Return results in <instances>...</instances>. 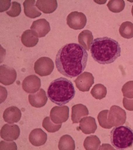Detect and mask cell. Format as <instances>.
<instances>
[{
	"mask_svg": "<svg viewBox=\"0 0 133 150\" xmlns=\"http://www.w3.org/2000/svg\"><path fill=\"white\" fill-rule=\"evenodd\" d=\"M74 82L80 91H89L94 84V77L91 73L85 71L79 75L75 80Z\"/></svg>",
	"mask_w": 133,
	"mask_h": 150,
	"instance_id": "9c48e42d",
	"label": "cell"
},
{
	"mask_svg": "<svg viewBox=\"0 0 133 150\" xmlns=\"http://www.w3.org/2000/svg\"><path fill=\"white\" fill-rule=\"evenodd\" d=\"M35 0H26L23 3L24 12L27 17L34 19L40 16L41 13L35 6Z\"/></svg>",
	"mask_w": 133,
	"mask_h": 150,
	"instance_id": "ffe728a7",
	"label": "cell"
},
{
	"mask_svg": "<svg viewBox=\"0 0 133 150\" xmlns=\"http://www.w3.org/2000/svg\"><path fill=\"white\" fill-rule=\"evenodd\" d=\"M69 108L67 106H55L51 111V120L56 124L65 122L69 119Z\"/></svg>",
	"mask_w": 133,
	"mask_h": 150,
	"instance_id": "ba28073f",
	"label": "cell"
},
{
	"mask_svg": "<svg viewBox=\"0 0 133 150\" xmlns=\"http://www.w3.org/2000/svg\"><path fill=\"white\" fill-rule=\"evenodd\" d=\"M35 6L43 13L51 14L57 9L58 3L56 0H38Z\"/></svg>",
	"mask_w": 133,
	"mask_h": 150,
	"instance_id": "d6986e66",
	"label": "cell"
},
{
	"mask_svg": "<svg viewBox=\"0 0 133 150\" xmlns=\"http://www.w3.org/2000/svg\"><path fill=\"white\" fill-rule=\"evenodd\" d=\"M94 40V36L90 31L84 30L80 33L78 36V41L85 49L89 51Z\"/></svg>",
	"mask_w": 133,
	"mask_h": 150,
	"instance_id": "7402d4cb",
	"label": "cell"
},
{
	"mask_svg": "<svg viewBox=\"0 0 133 150\" xmlns=\"http://www.w3.org/2000/svg\"><path fill=\"white\" fill-rule=\"evenodd\" d=\"M59 150L75 149V145L74 140L69 135L66 134L61 137L58 144Z\"/></svg>",
	"mask_w": 133,
	"mask_h": 150,
	"instance_id": "603a6c76",
	"label": "cell"
},
{
	"mask_svg": "<svg viewBox=\"0 0 133 150\" xmlns=\"http://www.w3.org/2000/svg\"><path fill=\"white\" fill-rule=\"evenodd\" d=\"M89 115V111L87 107L82 104H78L72 108L71 120L73 124H78L81 118Z\"/></svg>",
	"mask_w": 133,
	"mask_h": 150,
	"instance_id": "ac0fdd59",
	"label": "cell"
},
{
	"mask_svg": "<svg viewBox=\"0 0 133 150\" xmlns=\"http://www.w3.org/2000/svg\"><path fill=\"white\" fill-rule=\"evenodd\" d=\"M100 140L97 136L91 135L85 139L84 145L86 150H97L100 146Z\"/></svg>",
	"mask_w": 133,
	"mask_h": 150,
	"instance_id": "d4e9b609",
	"label": "cell"
},
{
	"mask_svg": "<svg viewBox=\"0 0 133 150\" xmlns=\"http://www.w3.org/2000/svg\"><path fill=\"white\" fill-rule=\"evenodd\" d=\"M10 124H6L3 126L1 131V137L7 141L16 140L20 136V128L16 125Z\"/></svg>",
	"mask_w": 133,
	"mask_h": 150,
	"instance_id": "8fae6325",
	"label": "cell"
},
{
	"mask_svg": "<svg viewBox=\"0 0 133 150\" xmlns=\"http://www.w3.org/2000/svg\"><path fill=\"white\" fill-rule=\"evenodd\" d=\"M131 13H132V14L133 16V6H132V10H131Z\"/></svg>",
	"mask_w": 133,
	"mask_h": 150,
	"instance_id": "d6a6232c",
	"label": "cell"
},
{
	"mask_svg": "<svg viewBox=\"0 0 133 150\" xmlns=\"http://www.w3.org/2000/svg\"><path fill=\"white\" fill-rule=\"evenodd\" d=\"M79 128L85 134H94L97 128L95 119L91 116L82 118L80 121Z\"/></svg>",
	"mask_w": 133,
	"mask_h": 150,
	"instance_id": "5bb4252c",
	"label": "cell"
},
{
	"mask_svg": "<svg viewBox=\"0 0 133 150\" xmlns=\"http://www.w3.org/2000/svg\"><path fill=\"white\" fill-rule=\"evenodd\" d=\"M90 50L92 58L100 64H110L121 56L119 42L108 37L94 39Z\"/></svg>",
	"mask_w": 133,
	"mask_h": 150,
	"instance_id": "7a4b0ae2",
	"label": "cell"
},
{
	"mask_svg": "<svg viewBox=\"0 0 133 150\" xmlns=\"http://www.w3.org/2000/svg\"><path fill=\"white\" fill-rule=\"evenodd\" d=\"M21 112L19 108L12 106L7 108L4 111L3 118L6 122L11 124L18 122L21 117Z\"/></svg>",
	"mask_w": 133,
	"mask_h": 150,
	"instance_id": "e0dca14e",
	"label": "cell"
},
{
	"mask_svg": "<svg viewBox=\"0 0 133 150\" xmlns=\"http://www.w3.org/2000/svg\"><path fill=\"white\" fill-rule=\"evenodd\" d=\"M47 139V134L41 128H36L33 130L29 135L30 142L34 146L43 145L45 144Z\"/></svg>",
	"mask_w": 133,
	"mask_h": 150,
	"instance_id": "9a60e30c",
	"label": "cell"
},
{
	"mask_svg": "<svg viewBox=\"0 0 133 150\" xmlns=\"http://www.w3.org/2000/svg\"><path fill=\"white\" fill-rule=\"evenodd\" d=\"M91 93L95 99L101 100L106 97L107 89L106 86L101 84L95 85L91 90Z\"/></svg>",
	"mask_w": 133,
	"mask_h": 150,
	"instance_id": "484cf974",
	"label": "cell"
},
{
	"mask_svg": "<svg viewBox=\"0 0 133 150\" xmlns=\"http://www.w3.org/2000/svg\"><path fill=\"white\" fill-rule=\"evenodd\" d=\"M49 117L44 118L42 123V126L46 131L50 133H54L59 130L62 124H56L52 122Z\"/></svg>",
	"mask_w": 133,
	"mask_h": 150,
	"instance_id": "83f0119b",
	"label": "cell"
},
{
	"mask_svg": "<svg viewBox=\"0 0 133 150\" xmlns=\"http://www.w3.org/2000/svg\"><path fill=\"white\" fill-rule=\"evenodd\" d=\"M21 41L26 47H32L37 44L39 39L31 30H27L25 31L21 35Z\"/></svg>",
	"mask_w": 133,
	"mask_h": 150,
	"instance_id": "44dd1931",
	"label": "cell"
},
{
	"mask_svg": "<svg viewBox=\"0 0 133 150\" xmlns=\"http://www.w3.org/2000/svg\"><path fill=\"white\" fill-rule=\"evenodd\" d=\"M54 68V63L52 60L45 57L39 58L35 63L34 67L35 72L41 76L50 75Z\"/></svg>",
	"mask_w": 133,
	"mask_h": 150,
	"instance_id": "8992f818",
	"label": "cell"
},
{
	"mask_svg": "<svg viewBox=\"0 0 133 150\" xmlns=\"http://www.w3.org/2000/svg\"><path fill=\"white\" fill-rule=\"evenodd\" d=\"M110 136L111 144L117 149H125L133 145V131L129 127L120 126L114 128Z\"/></svg>",
	"mask_w": 133,
	"mask_h": 150,
	"instance_id": "277c9868",
	"label": "cell"
},
{
	"mask_svg": "<svg viewBox=\"0 0 133 150\" xmlns=\"http://www.w3.org/2000/svg\"><path fill=\"white\" fill-rule=\"evenodd\" d=\"M75 93L72 82L66 78L61 77L51 83L47 94L51 102L58 105L63 106L72 99Z\"/></svg>",
	"mask_w": 133,
	"mask_h": 150,
	"instance_id": "3957f363",
	"label": "cell"
},
{
	"mask_svg": "<svg viewBox=\"0 0 133 150\" xmlns=\"http://www.w3.org/2000/svg\"><path fill=\"white\" fill-rule=\"evenodd\" d=\"M0 68L1 83L5 86L13 84L17 78V73L15 69L5 64L1 65Z\"/></svg>",
	"mask_w": 133,
	"mask_h": 150,
	"instance_id": "30bf717a",
	"label": "cell"
},
{
	"mask_svg": "<svg viewBox=\"0 0 133 150\" xmlns=\"http://www.w3.org/2000/svg\"><path fill=\"white\" fill-rule=\"evenodd\" d=\"M108 110H104L101 111L98 115V120L99 124L102 127L105 129H110L111 127L108 124L107 117Z\"/></svg>",
	"mask_w": 133,
	"mask_h": 150,
	"instance_id": "f1b7e54d",
	"label": "cell"
},
{
	"mask_svg": "<svg viewBox=\"0 0 133 150\" xmlns=\"http://www.w3.org/2000/svg\"><path fill=\"white\" fill-rule=\"evenodd\" d=\"M126 119V112L124 110L118 106L111 107L108 113L107 121L111 128L122 125L125 123Z\"/></svg>",
	"mask_w": 133,
	"mask_h": 150,
	"instance_id": "5b68a950",
	"label": "cell"
},
{
	"mask_svg": "<svg viewBox=\"0 0 133 150\" xmlns=\"http://www.w3.org/2000/svg\"><path fill=\"white\" fill-rule=\"evenodd\" d=\"M29 100L30 104L32 106L36 108H40L46 104L48 98L45 91L44 89H41L37 92L30 94Z\"/></svg>",
	"mask_w": 133,
	"mask_h": 150,
	"instance_id": "2e32d148",
	"label": "cell"
},
{
	"mask_svg": "<svg viewBox=\"0 0 133 150\" xmlns=\"http://www.w3.org/2000/svg\"><path fill=\"white\" fill-rule=\"evenodd\" d=\"M21 11V4L16 1L11 3V6L9 11H6V14L12 17H15L20 14Z\"/></svg>",
	"mask_w": 133,
	"mask_h": 150,
	"instance_id": "f546056e",
	"label": "cell"
},
{
	"mask_svg": "<svg viewBox=\"0 0 133 150\" xmlns=\"http://www.w3.org/2000/svg\"><path fill=\"white\" fill-rule=\"evenodd\" d=\"M123 104L124 108L127 110L133 111V99H129L124 97L123 100Z\"/></svg>",
	"mask_w": 133,
	"mask_h": 150,
	"instance_id": "1f68e13d",
	"label": "cell"
},
{
	"mask_svg": "<svg viewBox=\"0 0 133 150\" xmlns=\"http://www.w3.org/2000/svg\"><path fill=\"white\" fill-rule=\"evenodd\" d=\"M41 86L40 79L34 75L27 76L22 83L23 89L28 93H36L39 91Z\"/></svg>",
	"mask_w": 133,
	"mask_h": 150,
	"instance_id": "7c38bea8",
	"label": "cell"
},
{
	"mask_svg": "<svg viewBox=\"0 0 133 150\" xmlns=\"http://www.w3.org/2000/svg\"><path fill=\"white\" fill-rule=\"evenodd\" d=\"M66 21L70 28L73 29L78 30L84 28L87 23V19L84 13L75 11L68 15Z\"/></svg>",
	"mask_w": 133,
	"mask_h": 150,
	"instance_id": "52a82bcc",
	"label": "cell"
},
{
	"mask_svg": "<svg viewBox=\"0 0 133 150\" xmlns=\"http://www.w3.org/2000/svg\"><path fill=\"white\" fill-rule=\"evenodd\" d=\"M30 28L33 32L39 38L44 37L51 30L49 23L44 19L34 21Z\"/></svg>",
	"mask_w": 133,
	"mask_h": 150,
	"instance_id": "4fadbf2b",
	"label": "cell"
},
{
	"mask_svg": "<svg viewBox=\"0 0 133 150\" xmlns=\"http://www.w3.org/2000/svg\"><path fill=\"white\" fill-rule=\"evenodd\" d=\"M119 31L121 36L126 39L133 38V24L130 21L123 23L120 27Z\"/></svg>",
	"mask_w": 133,
	"mask_h": 150,
	"instance_id": "cb8c5ba5",
	"label": "cell"
},
{
	"mask_svg": "<svg viewBox=\"0 0 133 150\" xmlns=\"http://www.w3.org/2000/svg\"><path fill=\"white\" fill-rule=\"evenodd\" d=\"M123 96L128 99H133V81H128L122 88Z\"/></svg>",
	"mask_w": 133,
	"mask_h": 150,
	"instance_id": "4dcf8cb0",
	"label": "cell"
},
{
	"mask_svg": "<svg viewBox=\"0 0 133 150\" xmlns=\"http://www.w3.org/2000/svg\"><path fill=\"white\" fill-rule=\"evenodd\" d=\"M125 6V2L123 0H110L107 4L110 11L114 13L122 11L124 9Z\"/></svg>",
	"mask_w": 133,
	"mask_h": 150,
	"instance_id": "4316f807",
	"label": "cell"
},
{
	"mask_svg": "<svg viewBox=\"0 0 133 150\" xmlns=\"http://www.w3.org/2000/svg\"><path fill=\"white\" fill-rule=\"evenodd\" d=\"M87 52L76 43L64 45L56 57V67L66 77L74 78L80 74L86 68L88 60Z\"/></svg>",
	"mask_w": 133,
	"mask_h": 150,
	"instance_id": "6da1fadb",
	"label": "cell"
}]
</instances>
